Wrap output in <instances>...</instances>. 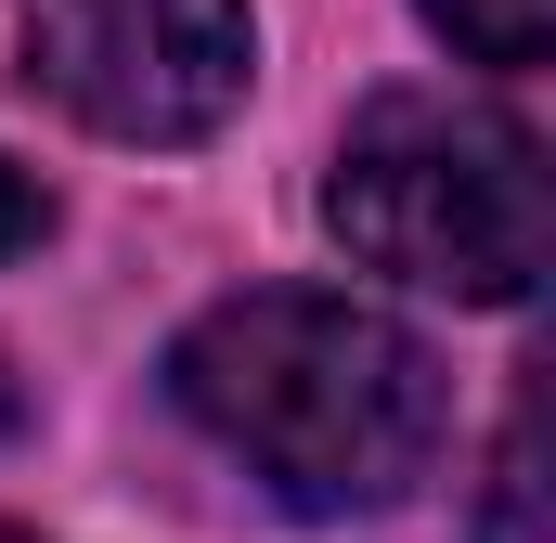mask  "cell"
Instances as JSON below:
<instances>
[{
	"mask_svg": "<svg viewBox=\"0 0 556 543\" xmlns=\"http://www.w3.org/2000/svg\"><path fill=\"white\" fill-rule=\"evenodd\" d=\"M168 402L298 518H376L440 466V363L324 285L220 298L168 350Z\"/></svg>",
	"mask_w": 556,
	"mask_h": 543,
	"instance_id": "obj_1",
	"label": "cell"
},
{
	"mask_svg": "<svg viewBox=\"0 0 556 543\" xmlns=\"http://www.w3.org/2000/svg\"><path fill=\"white\" fill-rule=\"evenodd\" d=\"M324 220L363 272H402L427 298H531L544 285V142L492 104H453V91H389L363 104L337 142V181H324Z\"/></svg>",
	"mask_w": 556,
	"mask_h": 543,
	"instance_id": "obj_2",
	"label": "cell"
},
{
	"mask_svg": "<svg viewBox=\"0 0 556 543\" xmlns=\"http://www.w3.org/2000/svg\"><path fill=\"white\" fill-rule=\"evenodd\" d=\"M26 78L104 142H207L247 104V0H13Z\"/></svg>",
	"mask_w": 556,
	"mask_h": 543,
	"instance_id": "obj_3",
	"label": "cell"
},
{
	"mask_svg": "<svg viewBox=\"0 0 556 543\" xmlns=\"http://www.w3.org/2000/svg\"><path fill=\"white\" fill-rule=\"evenodd\" d=\"M427 26H440L453 52H479V65H544L556 0H427Z\"/></svg>",
	"mask_w": 556,
	"mask_h": 543,
	"instance_id": "obj_4",
	"label": "cell"
},
{
	"mask_svg": "<svg viewBox=\"0 0 556 543\" xmlns=\"http://www.w3.org/2000/svg\"><path fill=\"white\" fill-rule=\"evenodd\" d=\"M492 543H544V402L505 414V453H492Z\"/></svg>",
	"mask_w": 556,
	"mask_h": 543,
	"instance_id": "obj_5",
	"label": "cell"
},
{
	"mask_svg": "<svg viewBox=\"0 0 556 543\" xmlns=\"http://www.w3.org/2000/svg\"><path fill=\"white\" fill-rule=\"evenodd\" d=\"M13 247H39V181L0 155V260H13Z\"/></svg>",
	"mask_w": 556,
	"mask_h": 543,
	"instance_id": "obj_6",
	"label": "cell"
},
{
	"mask_svg": "<svg viewBox=\"0 0 556 543\" xmlns=\"http://www.w3.org/2000/svg\"><path fill=\"white\" fill-rule=\"evenodd\" d=\"M13 414H26V402H13V376H0V440H13Z\"/></svg>",
	"mask_w": 556,
	"mask_h": 543,
	"instance_id": "obj_7",
	"label": "cell"
},
{
	"mask_svg": "<svg viewBox=\"0 0 556 543\" xmlns=\"http://www.w3.org/2000/svg\"><path fill=\"white\" fill-rule=\"evenodd\" d=\"M0 543H13V531H0Z\"/></svg>",
	"mask_w": 556,
	"mask_h": 543,
	"instance_id": "obj_8",
	"label": "cell"
}]
</instances>
